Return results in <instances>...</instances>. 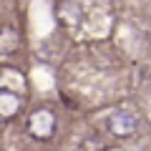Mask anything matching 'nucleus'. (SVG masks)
<instances>
[{"label": "nucleus", "mask_w": 151, "mask_h": 151, "mask_svg": "<svg viewBox=\"0 0 151 151\" xmlns=\"http://www.w3.org/2000/svg\"><path fill=\"white\" fill-rule=\"evenodd\" d=\"M83 8H81V3H73V0H63L58 5V20L63 23V25H68V28H78L83 23Z\"/></svg>", "instance_id": "3"}, {"label": "nucleus", "mask_w": 151, "mask_h": 151, "mask_svg": "<svg viewBox=\"0 0 151 151\" xmlns=\"http://www.w3.org/2000/svg\"><path fill=\"white\" fill-rule=\"evenodd\" d=\"M20 111V98L8 88H0V119H13Z\"/></svg>", "instance_id": "4"}, {"label": "nucleus", "mask_w": 151, "mask_h": 151, "mask_svg": "<svg viewBox=\"0 0 151 151\" xmlns=\"http://www.w3.org/2000/svg\"><path fill=\"white\" fill-rule=\"evenodd\" d=\"M18 48V35L15 30H10V28H3L0 30V50L3 53H10V50Z\"/></svg>", "instance_id": "5"}, {"label": "nucleus", "mask_w": 151, "mask_h": 151, "mask_svg": "<svg viewBox=\"0 0 151 151\" xmlns=\"http://www.w3.org/2000/svg\"><path fill=\"white\" fill-rule=\"evenodd\" d=\"M106 129L111 131L113 136L126 139V136H134L136 134V129H139V119H136L131 111H113L111 116L106 119Z\"/></svg>", "instance_id": "1"}, {"label": "nucleus", "mask_w": 151, "mask_h": 151, "mask_svg": "<svg viewBox=\"0 0 151 151\" xmlns=\"http://www.w3.org/2000/svg\"><path fill=\"white\" fill-rule=\"evenodd\" d=\"M28 131H30L35 139H50L55 131V116L48 108H40V111H33L30 119H28Z\"/></svg>", "instance_id": "2"}]
</instances>
